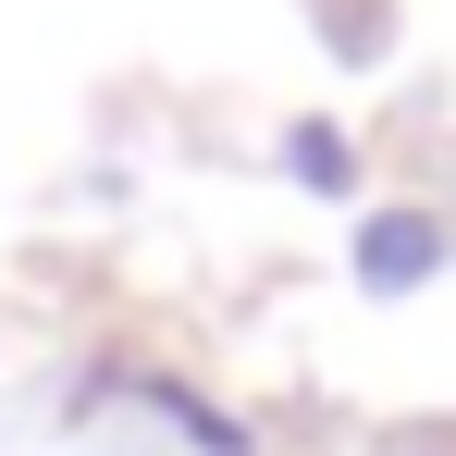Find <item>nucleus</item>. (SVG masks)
I'll return each instance as SVG.
<instances>
[{"mask_svg":"<svg viewBox=\"0 0 456 456\" xmlns=\"http://www.w3.org/2000/svg\"><path fill=\"white\" fill-rule=\"evenodd\" d=\"M432 272V223H370V284H407Z\"/></svg>","mask_w":456,"mask_h":456,"instance_id":"obj_1","label":"nucleus"}]
</instances>
